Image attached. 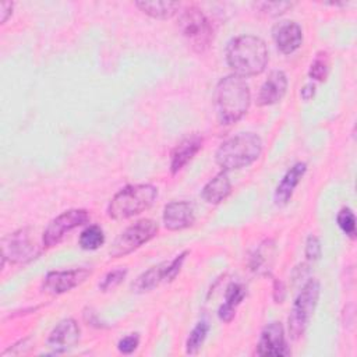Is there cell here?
I'll use <instances>...</instances> for the list:
<instances>
[{"mask_svg": "<svg viewBox=\"0 0 357 357\" xmlns=\"http://www.w3.org/2000/svg\"><path fill=\"white\" fill-rule=\"evenodd\" d=\"M138 344H139L138 333H131V335L124 336L123 339L119 340L117 349L123 354H130V353H132L138 347Z\"/></svg>", "mask_w": 357, "mask_h": 357, "instance_id": "cell-30", "label": "cell"}, {"mask_svg": "<svg viewBox=\"0 0 357 357\" xmlns=\"http://www.w3.org/2000/svg\"><path fill=\"white\" fill-rule=\"evenodd\" d=\"M234 307H231V305H229V304H222L220 307H219V311H218V317H219V319L220 321H223V322H230L233 318H234Z\"/></svg>", "mask_w": 357, "mask_h": 357, "instance_id": "cell-31", "label": "cell"}, {"mask_svg": "<svg viewBox=\"0 0 357 357\" xmlns=\"http://www.w3.org/2000/svg\"><path fill=\"white\" fill-rule=\"evenodd\" d=\"M287 91V77L283 71H272L262 84L258 93V105L269 106L280 102Z\"/></svg>", "mask_w": 357, "mask_h": 357, "instance_id": "cell-16", "label": "cell"}, {"mask_svg": "<svg viewBox=\"0 0 357 357\" xmlns=\"http://www.w3.org/2000/svg\"><path fill=\"white\" fill-rule=\"evenodd\" d=\"M195 220L194 206L187 201H173L165 206L163 223L172 231L190 227Z\"/></svg>", "mask_w": 357, "mask_h": 357, "instance_id": "cell-14", "label": "cell"}, {"mask_svg": "<svg viewBox=\"0 0 357 357\" xmlns=\"http://www.w3.org/2000/svg\"><path fill=\"white\" fill-rule=\"evenodd\" d=\"M272 36L278 49L284 54H290L297 50L303 42L301 26L294 21L279 22L273 28Z\"/></svg>", "mask_w": 357, "mask_h": 357, "instance_id": "cell-15", "label": "cell"}, {"mask_svg": "<svg viewBox=\"0 0 357 357\" xmlns=\"http://www.w3.org/2000/svg\"><path fill=\"white\" fill-rule=\"evenodd\" d=\"M255 8H258L259 13L269 15V17H278L283 13H286L289 8L293 7V3L289 1H261L254 4Z\"/></svg>", "mask_w": 357, "mask_h": 357, "instance_id": "cell-26", "label": "cell"}, {"mask_svg": "<svg viewBox=\"0 0 357 357\" xmlns=\"http://www.w3.org/2000/svg\"><path fill=\"white\" fill-rule=\"evenodd\" d=\"M269 60L266 43L254 35H241L231 39L226 49V61L238 77L261 74Z\"/></svg>", "mask_w": 357, "mask_h": 357, "instance_id": "cell-2", "label": "cell"}, {"mask_svg": "<svg viewBox=\"0 0 357 357\" xmlns=\"http://www.w3.org/2000/svg\"><path fill=\"white\" fill-rule=\"evenodd\" d=\"M300 95H301V98H303L304 100L312 99L314 95H315V85L311 84V82H310V84H305V85L301 88Z\"/></svg>", "mask_w": 357, "mask_h": 357, "instance_id": "cell-34", "label": "cell"}, {"mask_svg": "<svg viewBox=\"0 0 357 357\" xmlns=\"http://www.w3.org/2000/svg\"><path fill=\"white\" fill-rule=\"evenodd\" d=\"M273 297L276 303H282L284 298V284L280 280H275L273 283Z\"/></svg>", "mask_w": 357, "mask_h": 357, "instance_id": "cell-33", "label": "cell"}, {"mask_svg": "<svg viewBox=\"0 0 357 357\" xmlns=\"http://www.w3.org/2000/svg\"><path fill=\"white\" fill-rule=\"evenodd\" d=\"M79 335L81 329L77 321L73 318H66L52 329L46 343L54 353H64L78 343Z\"/></svg>", "mask_w": 357, "mask_h": 357, "instance_id": "cell-13", "label": "cell"}, {"mask_svg": "<svg viewBox=\"0 0 357 357\" xmlns=\"http://www.w3.org/2000/svg\"><path fill=\"white\" fill-rule=\"evenodd\" d=\"M319 282L317 279H310L296 297L287 319L289 335L293 340L300 339L310 325L319 300Z\"/></svg>", "mask_w": 357, "mask_h": 357, "instance_id": "cell-6", "label": "cell"}, {"mask_svg": "<svg viewBox=\"0 0 357 357\" xmlns=\"http://www.w3.org/2000/svg\"><path fill=\"white\" fill-rule=\"evenodd\" d=\"M127 275V269L126 268H119V269H114V271H110L105 278L103 280L99 283V289L102 291H109V290H113L114 287H117L126 278Z\"/></svg>", "mask_w": 357, "mask_h": 357, "instance_id": "cell-27", "label": "cell"}, {"mask_svg": "<svg viewBox=\"0 0 357 357\" xmlns=\"http://www.w3.org/2000/svg\"><path fill=\"white\" fill-rule=\"evenodd\" d=\"M13 7L14 4L11 1H1L0 3V22L4 24L8 17L13 14Z\"/></svg>", "mask_w": 357, "mask_h": 357, "instance_id": "cell-32", "label": "cell"}, {"mask_svg": "<svg viewBox=\"0 0 357 357\" xmlns=\"http://www.w3.org/2000/svg\"><path fill=\"white\" fill-rule=\"evenodd\" d=\"M262 152V141L254 132H240L220 144L215 153L223 170L241 169L255 162Z\"/></svg>", "mask_w": 357, "mask_h": 357, "instance_id": "cell-3", "label": "cell"}, {"mask_svg": "<svg viewBox=\"0 0 357 357\" xmlns=\"http://www.w3.org/2000/svg\"><path fill=\"white\" fill-rule=\"evenodd\" d=\"M336 222L344 234H347L350 238L356 237V218L350 208L340 209L336 216Z\"/></svg>", "mask_w": 357, "mask_h": 357, "instance_id": "cell-25", "label": "cell"}, {"mask_svg": "<svg viewBox=\"0 0 357 357\" xmlns=\"http://www.w3.org/2000/svg\"><path fill=\"white\" fill-rule=\"evenodd\" d=\"M231 191V181L227 176L226 170H222L220 173H218L213 178H211L204 190H202V198L208 202V204H219L223 199H226V197L230 194Z\"/></svg>", "mask_w": 357, "mask_h": 357, "instance_id": "cell-19", "label": "cell"}, {"mask_svg": "<svg viewBox=\"0 0 357 357\" xmlns=\"http://www.w3.org/2000/svg\"><path fill=\"white\" fill-rule=\"evenodd\" d=\"M135 6L146 15L158 20L172 18L180 10L177 1H137Z\"/></svg>", "mask_w": 357, "mask_h": 357, "instance_id": "cell-21", "label": "cell"}, {"mask_svg": "<svg viewBox=\"0 0 357 357\" xmlns=\"http://www.w3.org/2000/svg\"><path fill=\"white\" fill-rule=\"evenodd\" d=\"M39 250L28 227L15 230L1 240V266L6 261L11 264H24L38 255Z\"/></svg>", "mask_w": 357, "mask_h": 357, "instance_id": "cell-8", "label": "cell"}, {"mask_svg": "<svg viewBox=\"0 0 357 357\" xmlns=\"http://www.w3.org/2000/svg\"><path fill=\"white\" fill-rule=\"evenodd\" d=\"M307 170V165L304 162H298L296 165H293L287 172L286 174L283 176V178L280 180V183L278 184L276 190H275V195H273V199H275V204L282 206V205H286L293 192H294V188L298 185L300 180L303 178L304 173Z\"/></svg>", "mask_w": 357, "mask_h": 357, "instance_id": "cell-18", "label": "cell"}, {"mask_svg": "<svg viewBox=\"0 0 357 357\" xmlns=\"http://www.w3.org/2000/svg\"><path fill=\"white\" fill-rule=\"evenodd\" d=\"M187 254H188V251H184V252L178 254L174 259H172L169 262L167 261L160 262V264L149 268L148 271L142 272L131 283V290L134 293H145V291H151L152 289L159 286L162 282H172L178 275Z\"/></svg>", "mask_w": 357, "mask_h": 357, "instance_id": "cell-9", "label": "cell"}, {"mask_svg": "<svg viewBox=\"0 0 357 357\" xmlns=\"http://www.w3.org/2000/svg\"><path fill=\"white\" fill-rule=\"evenodd\" d=\"M89 220V213L85 209H68L54 218L43 231V245L46 248L57 245L67 233Z\"/></svg>", "mask_w": 357, "mask_h": 357, "instance_id": "cell-10", "label": "cell"}, {"mask_svg": "<svg viewBox=\"0 0 357 357\" xmlns=\"http://www.w3.org/2000/svg\"><path fill=\"white\" fill-rule=\"evenodd\" d=\"M201 148H202V138L198 134H192L181 139L172 151V156H170L172 173L176 174L178 170H181Z\"/></svg>", "mask_w": 357, "mask_h": 357, "instance_id": "cell-17", "label": "cell"}, {"mask_svg": "<svg viewBox=\"0 0 357 357\" xmlns=\"http://www.w3.org/2000/svg\"><path fill=\"white\" fill-rule=\"evenodd\" d=\"M158 197V188L152 184H132L121 188L110 199L107 206L109 218L126 220L149 209Z\"/></svg>", "mask_w": 357, "mask_h": 357, "instance_id": "cell-4", "label": "cell"}, {"mask_svg": "<svg viewBox=\"0 0 357 357\" xmlns=\"http://www.w3.org/2000/svg\"><path fill=\"white\" fill-rule=\"evenodd\" d=\"M208 331H209V326L205 321H201L198 322L194 329L190 332V336L185 342V351L187 354H197L198 350L201 349L206 335H208Z\"/></svg>", "mask_w": 357, "mask_h": 357, "instance_id": "cell-23", "label": "cell"}, {"mask_svg": "<svg viewBox=\"0 0 357 357\" xmlns=\"http://www.w3.org/2000/svg\"><path fill=\"white\" fill-rule=\"evenodd\" d=\"M92 271L88 268H75L68 271H53L49 272L42 283L43 291L57 296L63 294L66 291H70L71 289L79 286L84 283L89 276Z\"/></svg>", "mask_w": 357, "mask_h": 357, "instance_id": "cell-11", "label": "cell"}, {"mask_svg": "<svg viewBox=\"0 0 357 357\" xmlns=\"http://www.w3.org/2000/svg\"><path fill=\"white\" fill-rule=\"evenodd\" d=\"M329 73V60H328V54L321 52L315 56L314 61L310 66V71L308 75L315 79V81H325Z\"/></svg>", "mask_w": 357, "mask_h": 357, "instance_id": "cell-24", "label": "cell"}, {"mask_svg": "<svg viewBox=\"0 0 357 357\" xmlns=\"http://www.w3.org/2000/svg\"><path fill=\"white\" fill-rule=\"evenodd\" d=\"M250 103V88L243 77L230 74L218 82L213 105L219 124L230 126L238 121L247 113Z\"/></svg>", "mask_w": 357, "mask_h": 357, "instance_id": "cell-1", "label": "cell"}, {"mask_svg": "<svg viewBox=\"0 0 357 357\" xmlns=\"http://www.w3.org/2000/svg\"><path fill=\"white\" fill-rule=\"evenodd\" d=\"M177 28L187 45L197 53H204L213 40V28L204 11L195 6L185 7L177 21Z\"/></svg>", "mask_w": 357, "mask_h": 357, "instance_id": "cell-5", "label": "cell"}, {"mask_svg": "<svg viewBox=\"0 0 357 357\" xmlns=\"http://www.w3.org/2000/svg\"><path fill=\"white\" fill-rule=\"evenodd\" d=\"M258 356H289L290 350L284 339V331L280 322L268 324L257 343Z\"/></svg>", "mask_w": 357, "mask_h": 357, "instance_id": "cell-12", "label": "cell"}, {"mask_svg": "<svg viewBox=\"0 0 357 357\" xmlns=\"http://www.w3.org/2000/svg\"><path fill=\"white\" fill-rule=\"evenodd\" d=\"M78 243L82 250H98L105 243V234L102 227L98 225H91L85 227L79 234Z\"/></svg>", "mask_w": 357, "mask_h": 357, "instance_id": "cell-22", "label": "cell"}, {"mask_svg": "<svg viewBox=\"0 0 357 357\" xmlns=\"http://www.w3.org/2000/svg\"><path fill=\"white\" fill-rule=\"evenodd\" d=\"M322 254V247H321V241L317 236H308L307 243H305V257L308 261H317L319 259Z\"/></svg>", "mask_w": 357, "mask_h": 357, "instance_id": "cell-29", "label": "cell"}, {"mask_svg": "<svg viewBox=\"0 0 357 357\" xmlns=\"http://www.w3.org/2000/svg\"><path fill=\"white\" fill-rule=\"evenodd\" d=\"M159 226L152 219H141L123 230L113 241L109 254L112 258L124 257L156 236Z\"/></svg>", "mask_w": 357, "mask_h": 357, "instance_id": "cell-7", "label": "cell"}, {"mask_svg": "<svg viewBox=\"0 0 357 357\" xmlns=\"http://www.w3.org/2000/svg\"><path fill=\"white\" fill-rule=\"evenodd\" d=\"M245 297V289L243 284L240 283H230L226 289V294H225V303L231 305V307H237L243 298Z\"/></svg>", "mask_w": 357, "mask_h": 357, "instance_id": "cell-28", "label": "cell"}, {"mask_svg": "<svg viewBox=\"0 0 357 357\" xmlns=\"http://www.w3.org/2000/svg\"><path fill=\"white\" fill-rule=\"evenodd\" d=\"M275 255V243L268 238L264 240L250 257V268L258 275H268L273 265Z\"/></svg>", "mask_w": 357, "mask_h": 357, "instance_id": "cell-20", "label": "cell"}]
</instances>
